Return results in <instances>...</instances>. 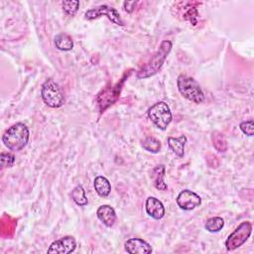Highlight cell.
<instances>
[{
	"mask_svg": "<svg viewBox=\"0 0 254 254\" xmlns=\"http://www.w3.org/2000/svg\"><path fill=\"white\" fill-rule=\"evenodd\" d=\"M29 141L28 127L21 122L13 124L2 136V142L11 151H20Z\"/></svg>",
	"mask_w": 254,
	"mask_h": 254,
	"instance_id": "cell-1",
	"label": "cell"
},
{
	"mask_svg": "<svg viewBox=\"0 0 254 254\" xmlns=\"http://www.w3.org/2000/svg\"><path fill=\"white\" fill-rule=\"evenodd\" d=\"M172 42L165 40L161 43L158 51L153 55L151 60L137 72L138 78H147L156 74L162 67L165 60L172 50Z\"/></svg>",
	"mask_w": 254,
	"mask_h": 254,
	"instance_id": "cell-2",
	"label": "cell"
},
{
	"mask_svg": "<svg viewBox=\"0 0 254 254\" xmlns=\"http://www.w3.org/2000/svg\"><path fill=\"white\" fill-rule=\"evenodd\" d=\"M177 84L180 93L188 100L194 103H201L205 99L199 84L192 77L186 74H180L177 79Z\"/></svg>",
	"mask_w": 254,
	"mask_h": 254,
	"instance_id": "cell-3",
	"label": "cell"
},
{
	"mask_svg": "<svg viewBox=\"0 0 254 254\" xmlns=\"http://www.w3.org/2000/svg\"><path fill=\"white\" fill-rule=\"evenodd\" d=\"M43 101L52 108H59L64 103V93L59 84L53 79L46 80L41 89Z\"/></svg>",
	"mask_w": 254,
	"mask_h": 254,
	"instance_id": "cell-4",
	"label": "cell"
},
{
	"mask_svg": "<svg viewBox=\"0 0 254 254\" xmlns=\"http://www.w3.org/2000/svg\"><path fill=\"white\" fill-rule=\"evenodd\" d=\"M148 117L161 130H166L173 119L171 109L164 101H159L152 105L148 110Z\"/></svg>",
	"mask_w": 254,
	"mask_h": 254,
	"instance_id": "cell-5",
	"label": "cell"
},
{
	"mask_svg": "<svg viewBox=\"0 0 254 254\" xmlns=\"http://www.w3.org/2000/svg\"><path fill=\"white\" fill-rule=\"evenodd\" d=\"M251 231H252V223L250 221L241 222L235 228V230L227 237L225 241L226 249L230 251L240 247L249 238Z\"/></svg>",
	"mask_w": 254,
	"mask_h": 254,
	"instance_id": "cell-6",
	"label": "cell"
},
{
	"mask_svg": "<svg viewBox=\"0 0 254 254\" xmlns=\"http://www.w3.org/2000/svg\"><path fill=\"white\" fill-rule=\"evenodd\" d=\"M102 15H106L107 18L115 25L124 26V22L121 19L118 11L110 6H107V5H100L98 7L89 9L84 14L85 19H87V20H94Z\"/></svg>",
	"mask_w": 254,
	"mask_h": 254,
	"instance_id": "cell-7",
	"label": "cell"
},
{
	"mask_svg": "<svg viewBox=\"0 0 254 254\" xmlns=\"http://www.w3.org/2000/svg\"><path fill=\"white\" fill-rule=\"evenodd\" d=\"M124 78L121 82H118L117 84H115L112 87H107L105 89H103L97 96V102H98V106L100 111H104L108 106H110L111 104H113L116 99L119 96L120 90H121V86L123 84Z\"/></svg>",
	"mask_w": 254,
	"mask_h": 254,
	"instance_id": "cell-8",
	"label": "cell"
},
{
	"mask_svg": "<svg viewBox=\"0 0 254 254\" xmlns=\"http://www.w3.org/2000/svg\"><path fill=\"white\" fill-rule=\"evenodd\" d=\"M76 247V241L72 236H64L54 241L49 249V254H68L74 251Z\"/></svg>",
	"mask_w": 254,
	"mask_h": 254,
	"instance_id": "cell-9",
	"label": "cell"
},
{
	"mask_svg": "<svg viewBox=\"0 0 254 254\" xmlns=\"http://www.w3.org/2000/svg\"><path fill=\"white\" fill-rule=\"evenodd\" d=\"M177 203L182 209L191 210L201 203V198L195 192L190 190H184L177 196Z\"/></svg>",
	"mask_w": 254,
	"mask_h": 254,
	"instance_id": "cell-10",
	"label": "cell"
},
{
	"mask_svg": "<svg viewBox=\"0 0 254 254\" xmlns=\"http://www.w3.org/2000/svg\"><path fill=\"white\" fill-rule=\"evenodd\" d=\"M125 250L130 254H149L152 253L151 245L141 238L128 239L125 244Z\"/></svg>",
	"mask_w": 254,
	"mask_h": 254,
	"instance_id": "cell-11",
	"label": "cell"
},
{
	"mask_svg": "<svg viewBox=\"0 0 254 254\" xmlns=\"http://www.w3.org/2000/svg\"><path fill=\"white\" fill-rule=\"evenodd\" d=\"M146 211L154 219H161L165 215V207L163 203L154 196H149L146 199Z\"/></svg>",
	"mask_w": 254,
	"mask_h": 254,
	"instance_id": "cell-12",
	"label": "cell"
},
{
	"mask_svg": "<svg viewBox=\"0 0 254 254\" xmlns=\"http://www.w3.org/2000/svg\"><path fill=\"white\" fill-rule=\"evenodd\" d=\"M97 217L108 227H111L114 225L116 221V213L113 207H111L108 204L100 205L96 211Z\"/></svg>",
	"mask_w": 254,
	"mask_h": 254,
	"instance_id": "cell-13",
	"label": "cell"
},
{
	"mask_svg": "<svg viewBox=\"0 0 254 254\" xmlns=\"http://www.w3.org/2000/svg\"><path fill=\"white\" fill-rule=\"evenodd\" d=\"M164 178H165V166L164 165L156 166L151 173V179L154 187L159 190H166L168 189V186L164 182Z\"/></svg>",
	"mask_w": 254,
	"mask_h": 254,
	"instance_id": "cell-14",
	"label": "cell"
},
{
	"mask_svg": "<svg viewBox=\"0 0 254 254\" xmlns=\"http://www.w3.org/2000/svg\"><path fill=\"white\" fill-rule=\"evenodd\" d=\"M186 143H187V137L185 135H182L179 138H174V137L168 138L169 147L178 157H184Z\"/></svg>",
	"mask_w": 254,
	"mask_h": 254,
	"instance_id": "cell-15",
	"label": "cell"
},
{
	"mask_svg": "<svg viewBox=\"0 0 254 254\" xmlns=\"http://www.w3.org/2000/svg\"><path fill=\"white\" fill-rule=\"evenodd\" d=\"M93 185H94V189H95L96 192L102 197L107 196L111 191V185H110L109 181L103 176L96 177L94 179Z\"/></svg>",
	"mask_w": 254,
	"mask_h": 254,
	"instance_id": "cell-16",
	"label": "cell"
},
{
	"mask_svg": "<svg viewBox=\"0 0 254 254\" xmlns=\"http://www.w3.org/2000/svg\"><path fill=\"white\" fill-rule=\"evenodd\" d=\"M55 45L60 51H70L73 48V41L68 35L61 33L55 37Z\"/></svg>",
	"mask_w": 254,
	"mask_h": 254,
	"instance_id": "cell-17",
	"label": "cell"
},
{
	"mask_svg": "<svg viewBox=\"0 0 254 254\" xmlns=\"http://www.w3.org/2000/svg\"><path fill=\"white\" fill-rule=\"evenodd\" d=\"M71 198L73 199V201L77 204V205H80V206H83V205H86L88 200H87V197L85 195V190L84 189L82 188V186L78 185L76 186L72 190H71Z\"/></svg>",
	"mask_w": 254,
	"mask_h": 254,
	"instance_id": "cell-18",
	"label": "cell"
},
{
	"mask_svg": "<svg viewBox=\"0 0 254 254\" xmlns=\"http://www.w3.org/2000/svg\"><path fill=\"white\" fill-rule=\"evenodd\" d=\"M205 229L209 232H218L224 226V220L219 216L210 217L205 222Z\"/></svg>",
	"mask_w": 254,
	"mask_h": 254,
	"instance_id": "cell-19",
	"label": "cell"
},
{
	"mask_svg": "<svg viewBox=\"0 0 254 254\" xmlns=\"http://www.w3.org/2000/svg\"><path fill=\"white\" fill-rule=\"evenodd\" d=\"M142 147L151 153H158L161 150V142L154 137H147L142 141Z\"/></svg>",
	"mask_w": 254,
	"mask_h": 254,
	"instance_id": "cell-20",
	"label": "cell"
},
{
	"mask_svg": "<svg viewBox=\"0 0 254 254\" xmlns=\"http://www.w3.org/2000/svg\"><path fill=\"white\" fill-rule=\"evenodd\" d=\"M213 146L218 152H225L227 149V143L224 136L221 133L215 132L212 134Z\"/></svg>",
	"mask_w": 254,
	"mask_h": 254,
	"instance_id": "cell-21",
	"label": "cell"
},
{
	"mask_svg": "<svg viewBox=\"0 0 254 254\" xmlns=\"http://www.w3.org/2000/svg\"><path fill=\"white\" fill-rule=\"evenodd\" d=\"M62 5L65 14L69 16H73L78 10L79 2L77 0H65V1H63Z\"/></svg>",
	"mask_w": 254,
	"mask_h": 254,
	"instance_id": "cell-22",
	"label": "cell"
},
{
	"mask_svg": "<svg viewBox=\"0 0 254 254\" xmlns=\"http://www.w3.org/2000/svg\"><path fill=\"white\" fill-rule=\"evenodd\" d=\"M0 161H1V166L3 168H10L15 163V157L13 154H10V153H1Z\"/></svg>",
	"mask_w": 254,
	"mask_h": 254,
	"instance_id": "cell-23",
	"label": "cell"
},
{
	"mask_svg": "<svg viewBox=\"0 0 254 254\" xmlns=\"http://www.w3.org/2000/svg\"><path fill=\"white\" fill-rule=\"evenodd\" d=\"M239 127H240L241 131L244 134H246L248 136H253V134H254V124H253V120L252 119L241 122Z\"/></svg>",
	"mask_w": 254,
	"mask_h": 254,
	"instance_id": "cell-24",
	"label": "cell"
},
{
	"mask_svg": "<svg viewBox=\"0 0 254 254\" xmlns=\"http://www.w3.org/2000/svg\"><path fill=\"white\" fill-rule=\"evenodd\" d=\"M136 1H125L123 3V6H124V10L127 11L128 13H131L133 12L134 8H135V5H136Z\"/></svg>",
	"mask_w": 254,
	"mask_h": 254,
	"instance_id": "cell-25",
	"label": "cell"
}]
</instances>
